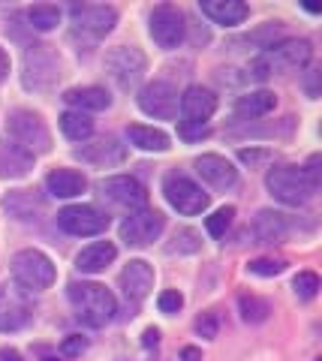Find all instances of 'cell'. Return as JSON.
Masks as SVG:
<instances>
[{
  "instance_id": "52a82bcc",
  "label": "cell",
  "mask_w": 322,
  "mask_h": 361,
  "mask_svg": "<svg viewBox=\"0 0 322 361\" xmlns=\"http://www.w3.org/2000/svg\"><path fill=\"white\" fill-rule=\"evenodd\" d=\"M106 70L115 78V85L120 90H130V87H136L142 82V75H145V70H148V61H145V54H142V49H136V45H120V49L109 51Z\"/></svg>"
},
{
  "instance_id": "44dd1931",
  "label": "cell",
  "mask_w": 322,
  "mask_h": 361,
  "mask_svg": "<svg viewBox=\"0 0 322 361\" xmlns=\"http://www.w3.org/2000/svg\"><path fill=\"white\" fill-rule=\"evenodd\" d=\"M253 235L259 238V244H280L290 235V223L286 214L280 211H259L253 220Z\"/></svg>"
},
{
  "instance_id": "3957f363",
  "label": "cell",
  "mask_w": 322,
  "mask_h": 361,
  "mask_svg": "<svg viewBox=\"0 0 322 361\" xmlns=\"http://www.w3.org/2000/svg\"><path fill=\"white\" fill-rule=\"evenodd\" d=\"M61 78V58L54 54L51 45H30L25 51V73L21 82L27 90H49Z\"/></svg>"
},
{
  "instance_id": "74e56055",
  "label": "cell",
  "mask_w": 322,
  "mask_h": 361,
  "mask_svg": "<svg viewBox=\"0 0 322 361\" xmlns=\"http://www.w3.org/2000/svg\"><path fill=\"white\" fill-rule=\"evenodd\" d=\"M217 329H220V319H217V313L214 310H208V313H202L196 319V331H199V337H217Z\"/></svg>"
},
{
  "instance_id": "f546056e",
  "label": "cell",
  "mask_w": 322,
  "mask_h": 361,
  "mask_svg": "<svg viewBox=\"0 0 322 361\" xmlns=\"http://www.w3.org/2000/svg\"><path fill=\"white\" fill-rule=\"evenodd\" d=\"M238 310H241V319L253 322V325L265 322V319H268V313H271L268 304H265L262 298H256V295H241L238 298Z\"/></svg>"
},
{
  "instance_id": "ee69618b",
  "label": "cell",
  "mask_w": 322,
  "mask_h": 361,
  "mask_svg": "<svg viewBox=\"0 0 322 361\" xmlns=\"http://www.w3.org/2000/svg\"><path fill=\"white\" fill-rule=\"evenodd\" d=\"M181 361H202V349L184 346V349H181Z\"/></svg>"
},
{
  "instance_id": "ffe728a7",
  "label": "cell",
  "mask_w": 322,
  "mask_h": 361,
  "mask_svg": "<svg viewBox=\"0 0 322 361\" xmlns=\"http://www.w3.org/2000/svg\"><path fill=\"white\" fill-rule=\"evenodd\" d=\"M115 256H118V247L112 241H94L75 256V268L82 274H99V271H106L115 262Z\"/></svg>"
},
{
  "instance_id": "d590c367",
  "label": "cell",
  "mask_w": 322,
  "mask_h": 361,
  "mask_svg": "<svg viewBox=\"0 0 322 361\" xmlns=\"http://www.w3.org/2000/svg\"><path fill=\"white\" fill-rule=\"evenodd\" d=\"M157 307H160L166 316H172V313H178V310L184 307V295H181L178 289H166V292H160Z\"/></svg>"
},
{
  "instance_id": "4dcf8cb0",
  "label": "cell",
  "mask_w": 322,
  "mask_h": 361,
  "mask_svg": "<svg viewBox=\"0 0 322 361\" xmlns=\"http://www.w3.org/2000/svg\"><path fill=\"white\" fill-rule=\"evenodd\" d=\"M30 319V313L25 307H18V304H4L0 307V331H18V329H25Z\"/></svg>"
},
{
  "instance_id": "7402d4cb",
  "label": "cell",
  "mask_w": 322,
  "mask_h": 361,
  "mask_svg": "<svg viewBox=\"0 0 322 361\" xmlns=\"http://www.w3.org/2000/svg\"><path fill=\"white\" fill-rule=\"evenodd\" d=\"M46 187L51 196L58 199H73V196H82L87 180L82 172H75V169H54V172H49L46 178Z\"/></svg>"
},
{
  "instance_id": "1f68e13d",
  "label": "cell",
  "mask_w": 322,
  "mask_h": 361,
  "mask_svg": "<svg viewBox=\"0 0 322 361\" xmlns=\"http://www.w3.org/2000/svg\"><path fill=\"white\" fill-rule=\"evenodd\" d=\"M232 217H235V208H232V205H226V208L214 211V214H211V217L205 220V229H208V235H214V238H223L226 229L232 226Z\"/></svg>"
},
{
  "instance_id": "6da1fadb",
  "label": "cell",
  "mask_w": 322,
  "mask_h": 361,
  "mask_svg": "<svg viewBox=\"0 0 322 361\" xmlns=\"http://www.w3.org/2000/svg\"><path fill=\"white\" fill-rule=\"evenodd\" d=\"M66 295H70L73 307H75V319L87 325V329H103L118 313L115 295L99 283H70Z\"/></svg>"
},
{
  "instance_id": "ac0fdd59",
  "label": "cell",
  "mask_w": 322,
  "mask_h": 361,
  "mask_svg": "<svg viewBox=\"0 0 322 361\" xmlns=\"http://www.w3.org/2000/svg\"><path fill=\"white\" fill-rule=\"evenodd\" d=\"M217 111V97L211 94L208 87H187L184 97H181V115L184 121H196V123H205L211 115Z\"/></svg>"
},
{
  "instance_id": "836d02e7",
  "label": "cell",
  "mask_w": 322,
  "mask_h": 361,
  "mask_svg": "<svg viewBox=\"0 0 322 361\" xmlns=\"http://www.w3.org/2000/svg\"><path fill=\"white\" fill-rule=\"evenodd\" d=\"M196 250H199V235L193 229H178L169 253H196Z\"/></svg>"
},
{
  "instance_id": "d6986e66",
  "label": "cell",
  "mask_w": 322,
  "mask_h": 361,
  "mask_svg": "<svg viewBox=\"0 0 322 361\" xmlns=\"http://www.w3.org/2000/svg\"><path fill=\"white\" fill-rule=\"evenodd\" d=\"M199 9L202 16H208L214 25H241L244 18L250 16V6L241 4V0H199Z\"/></svg>"
},
{
  "instance_id": "f35d334b",
  "label": "cell",
  "mask_w": 322,
  "mask_h": 361,
  "mask_svg": "<svg viewBox=\"0 0 322 361\" xmlns=\"http://www.w3.org/2000/svg\"><path fill=\"white\" fill-rule=\"evenodd\" d=\"M87 349V341L82 334H70V337H63V343H61V355L66 358H75V355H82Z\"/></svg>"
},
{
  "instance_id": "cb8c5ba5",
  "label": "cell",
  "mask_w": 322,
  "mask_h": 361,
  "mask_svg": "<svg viewBox=\"0 0 322 361\" xmlns=\"http://www.w3.org/2000/svg\"><path fill=\"white\" fill-rule=\"evenodd\" d=\"M63 99L70 103L75 111H103L112 106V97L106 94L103 87H73V90H66Z\"/></svg>"
},
{
  "instance_id": "60d3db41",
  "label": "cell",
  "mask_w": 322,
  "mask_h": 361,
  "mask_svg": "<svg viewBox=\"0 0 322 361\" xmlns=\"http://www.w3.org/2000/svg\"><path fill=\"white\" fill-rule=\"evenodd\" d=\"M304 87H307V97H310V99L319 97V70H310V73H307Z\"/></svg>"
},
{
  "instance_id": "e575fe53",
  "label": "cell",
  "mask_w": 322,
  "mask_h": 361,
  "mask_svg": "<svg viewBox=\"0 0 322 361\" xmlns=\"http://www.w3.org/2000/svg\"><path fill=\"white\" fill-rule=\"evenodd\" d=\"M286 265L277 262V259H253V262L247 265L250 274H259V277H277Z\"/></svg>"
},
{
  "instance_id": "8d00e7d4",
  "label": "cell",
  "mask_w": 322,
  "mask_h": 361,
  "mask_svg": "<svg viewBox=\"0 0 322 361\" xmlns=\"http://www.w3.org/2000/svg\"><path fill=\"white\" fill-rule=\"evenodd\" d=\"M178 135L184 142H199L208 135V127L205 123H196V121H178Z\"/></svg>"
},
{
  "instance_id": "9c48e42d",
  "label": "cell",
  "mask_w": 322,
  "mask_h": 361,
  "mask_svg": "<svg viewBox=\"0 0 322 361\" xmlns=\"http://www.w3.org/2000/svg\"><path fill=\"white\" fill-rule=\"evenodd\" d=\"M99 190V196H103L106 202H112L115 208H124V211H142L145 208V202H148V193H145V187L139 184L136 178H130V175H115V178H103L97 184Z\"/></svg>"
},
{
  "instance_id": "4fadbf2b",
  "label": "cell",
  "mask_w": 322,
  "mask_h": 361,
  "mask_svg": "<svg viewBox=\"0 0 322 361\" xmlns=\"http://www.w3.org/2000/svg\"><path fill=\"white\" fill-rule=\"evenodd\" d=\"M310 54H314V49H310L307 39H283V42L271 45V49L262 54V61L271 73L274 70H302L310 61Z\"/></svg>"
},
{
  "instance_id": "7a4b0ae2",
  "label": "cell",
  "mask_w": 322,
  "mask_h": 361,
  "mask_svg": "<svg viewBox=\"0 0 322 361\" xmlns=\"http://www.w3.org/2000/svg\"><path fill=\"white\" fill-rule=\"evenodd\" d=\"M265 187L274 199H280L283 205H307L314 199L316 187L310 184V178L304 175V169L298 166H274L268 175H265Z\"/></svg>"
},
{
  "instance_id": "f1b7e54d",
  "label": "cell",
  "mask_w": 322,
  "mask_h": 361,
  "mask_svg": "<svg viewBox=\"0 0 322 361\" xmlns=\"http://www.w3.org/2000/svg\"><path fill=\"white\" fill-rule=\"evenodd\" d=\"M58 21H61V9L58 6H51V4H37V6H30L27 9V25L33 30H54L58 27Z\"/></svg>"
},
{
  "instance_id": "5bb4252c",
  "label": "cell",
  "mask_w": 322,
  "mask_h": 361,
  "mask_svg": "<svg viewBox=\"0 0 322 361\" xmlns=\"http://www.w3.org/2000/svg\"><path fill=\"white\" fill-rule=\"evenodd\" d=\"M73 25L85 37L99 39L112 33V27L118 25V13L112 6H73Z\"/></svg>"
},
{
  "instance_id": "277c9868",
  "label": "cell",
  "mask_w": 322,
  "mask_h": 361,
  "mask_svg": "<svg viewBox=\"0 0 322 361\" xmlns=\"http://www.w3.org/2000/svg\"><path fill=\"white\" fill-rule=\"evenodd\" d=\"M163 193H166V202H169L178 214H202L211 202L205 190L181 172H169L163 178Z\"/></svg>"
},
{
  "instance_id": "8fae6325",
  "label": "cell",
  "mask_w": 322,
  "mask_h": 361,
  "mask_svg": "<svg viewBox=\"0 0 322 361\" xmlns=\"http://www.w3.org/2000/svg\"><path fill=\"white\" fill-rule=\"evenodd\" d=\"M58 226L66 235H79V238H87V235H99L109 229V217L94 205H70L58 211Z\"/></svg>"
},
{
  "instance_id": "7dc6e473",
  "label": "cell",
  "mask_w": 322,
  "mask_h": 361,
  "mask_svg": "<svg viewBox=\"0 0 322 361\" xmlns=\"http://www.w3.org/2000/svg\"><path fill=\"white\" fill-rule=\"evenodd\" d=\"M42 361H58V358H51V355H49V358H42Z\"/></svg>"
},
{
  "instance_id": "d4e9b609",
  "label": "cell",
  "mask_w": 322,
  "mask_h": 361,
  "mask_svg": "<svg viewBox=\"0 0 322 361\" xmlns=\"http://www.w3.org/2000/svg\"><path fill=\"white\" fill-rule=\"evenodd\" d=\"M127 139L130 145H136L139 151H169V135H166L163 130H154V127H142V123H132V127H127Z\"/></svg>"
},
{
  "instance_id": "4316f807",
  "label": "cell",
  "mask_w": 322,
  "mask_h": 361,
  "mask_svg": "<svg viewBox=\"0 0 322 361\" xmlns=\"http://www.w3.org/2000/svg\"><path fill=\"white\" fill-rule=\"evenodd\" d=\"M4 208L18 220H37V214L42 211V199L33 196V190H16L4 199Z\"/></svg>"
},
{
  "instance_id": "bcb514c9",
  "label": "cell",
  "mask_w": 322,
  "mask_h": 361,
  "mask_svg": "<svg viewBox=\"0 0 322 361\" xmlns=\"http://www.w3.org/2000/svg\"><path fill=\"white\" fill-rule=\"evenodd\" d=\"M0 361H25V358H21V353H16V349H0Z\"/></svg>"
},
{
  "instance_id": "5b68a950",
  "label": "cell",
  "mask_w": 322,
  "mask_h": 361,
  "mask_svg": "<svg viewBox=\"0 0 322 361\" xmlns=\"http://www.w3.org/2000/svg\"><path fill=\"white\" fill-rule=\"evenodd\" d=\"M13 277L18 286L42 292L54 283V265L46 253L39 250H21L13 256Z\"/></svg>"
},
{
  "instance_id": "603a6c76",
  "label": "cell",
  "mask_w": 322,
  "mask_h": 361,
  "mask_svg": "<svg viewBox=\"0 0 322 361\" xmlns=\"http://www.w3.org/2000/svg\"><path fill=\"white\" fill-rule=\"evenodd\" d=\"M33 157L16 142H0V178H21L30 172Z\"/></svg>"
},
{
  "instance_id": "7c38bea8",
  "label": "cell",
  "mask_w": 322,
  "mask_h": 361,
  "mask_svg": "<svg viewBox=\"0 0 322 361\" xmlns=\"http://www.w3.org/2000/svg\"><path fill=\"white\" fill-rule=\"evenodd\" d=\"M139 109L151 118L172 121L178 111V90L169 82H151L139 90Z\"/></svg>"
},
{
  "instance_id": "d6a6232c",
  "label": "cell",
  "mask_w": 322,
  "mask_h": 361,
  "mask_svg": "<svg viewBox=\"0 0 322 361\" xmlns=\"http://www.w3.org/2000/svg\"><path fill=\"white\" fill-rule=\"evenodd\" d=\"M292 289H295V295L302 298V301L316 298V292H319V277L314 274V271H298L295 280H292Z\"/></svg>"
},
{
  "instance_id": "2e32d148",
  "label": "cell",
  "mask_w": 322,
  "mask_h": 361,
  "mask_svg": "<svg viewBox=\"0 0 322 361\" xmlns=\"http://www.w3.org/2000/svg\"><path fill=\"white\" fill-rule=\"evenodd\" d=\"M120 289H124V295L132 301L148 298V292L154 289V268L145 259H130L124 271H120Z\"/></svg>"
},
{
  "instance_id": "9a60e30c",
  "label": "cell",
  "mask_w": 322,
  "mask_h": 361,
  "mask_svg": "<svg viewBox=\"0 0 322 361\" xmlns=\"http://www.w3.org/2000/svg\"><path fill=\"white\" fill-rule=\"evenodd\" d=\"M196 172L214 190H229V187L238 184V169L220 154H202L196 160Z\"/></svg>"
},
{
  "instance_id": "7bdbcfd3",
  "label": "cell",
  "mask_w": 322,
  "mask_h": 361,
  "mask_svg": "<svg viewBox=\"0 0 322 361\" xmlns=\"http://www.w3.org/2000/svg\"><path fill=\"white\" fill-rule=\"evenodd\" d=\"M160 343V331L157 329H145V334H142V346L151 349V346H157Z\"/></svg>"
},
{
  "instance_id": "f6af8a7d",
  "label": "cell",
  "mask_w": 322,
  "mask_h": 361,
  "mask_svg": "<svg viewBox=\"0 0 322 361\" xmlns=\"http://www.w3.org/2000/svg\"><path fill=\"white\" fill-rule=\"evenodd\" d=\"M9 75V54L0 49V82H4V78Z\"/></svg>"
},
{
  "instance_id": "e0dca14e",
  "label": "cell",
  "mask_w": 322,
  "mask_h": 361,
  "mask_svg": "<svg viewBox=\"0 0 322 361\" xmlns=\"http://www.w3.org/2000/svg\"><path fill=\"white\" fill-rule=\"evenodd\" d=\"M75 157L85 163H94V166H118V163H124L127 148L115 139V135H106V139H97L94 145L75 148Z\"/></svg>"
},
{
  "instance_id": "30bf717a",
  "label": "cell",
  "mask_w": 322,
  "mask_h": 361,
  "mask_svg": "<svg viewBox=\"0 0 322 361\" xmlns=\"http://www.w3.org/2000/svg\"><path fill=\"white\" fill-rule=\"evenodd\" d=\"M163 226H166V217L160 211H148V208L132 211V214H127V220L120 223V241L127 247H148L151 241L160 238Z\"/></svg>"
},
{
  "instance_id": "b9f144b4",
  "label": "cell",
  "mask_w": 322,
  "mask_h": 361,
  "mask_svg": "<svg viewBox=\"0 0 322 361\" xmlns=\"http://www.w3.org/2000/svg\"><path fill=\"white\" fill-rule=\"evenodd\" d=\"M238 157H241V163L256 166V163H262V160H268V151H247V148H244Z\"/></svg>"
},
{
  "instance_id": "ab89813d",
  "label": "cell",
  "mask_w": 322,
  "mask_h": 361,
  "mask_svg": "<svg viewBox=\"0 0 322 361\" xmlns=\"http://www.w3.org/2000/svg\"><path fill=\"white\" fill-rule=\"evenodd\" d=\"M319 166H322V157L314 154V157H310V163H307V169H304V175L310 178V184H314L316 190H319Z\"/></svg>"
},
{
  "instance_id": "ba28073f",
  "label": "cell",
  "mask_w": 322,
  "mask_h": 361,
  "mask_svg": "<svg viewBox=\"0 0 322 361\" xmlns=\"http://www.w3.org/2000/svg\"><path fill=\"white\" fill-rule=\"evenodd\" d=\"M148 30L154 42L160 45V49H178V45L184 42V30H187V18L178 6L172 4H160L154 6V13L148 18Z\"/></svg>"
},
{
  "instance_id": "484cf974",
  "label": "cell",
  "mask_w": 322,
  "mask_h": 361,
  "mask_svg": "<svg viewBox=\"0 0 322 361\" xmlns=\"http://www.w3.org/2000/svg\"><path fill=\"white\" fill-rule=\"evenodd\" d=\"M274 106H277V97L271 90H250V94H244L235 103V111L241 118H262L274 111Z\"/></svg>"
},
{
  "instance_id": "8992f818",
  "label": "cell",
  "mask_w": 322,
  "mask_h": 361,
  "mask_svg": "<svg viewBox=\"0 0 322 361\" xmlns=\"http://www.w3.org/2000/svg\"><path fill=\"white\" fill-rule=\"evenodd\" d=\"M9 135H13V142L18 145V148H25L30 157L33 154H46L51 148L49 127L42 123L39 115L25 111V109L13 111V118H9Z\"/></svg>"
},
{
  "instance_id": "83f0119b",
  "label": "cell",
  "mask_w": 322,
  "mask_h": 361,
  "mask_svg": "<svg viewBox=\"0 0 322 361\" xmlns=\"http://www.w3.org/2000/svg\"><path fill=\"white\" fill-rule=\"evenodd\" d=\"M61 130L66 139H73V142H85L87 135L94 133V121L82 115V111H63L61 115Z\"/></svg>"
}]
</instances>
